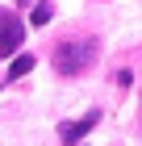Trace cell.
<instances>
[{
	"instance_id": "1",
	"label": "cell",
	"mask_w": 142,
	"mask_h": 146,
	"mask_svg": "<svg viewBox=\"0 0 142 146\" xmlns=\"http://www.w3.org/2000/svg\"><path fill=\"white\" fill-rule=\"evenodd\" d=\"M96 38H67V42L55 46V71L59 75H79V71L92 67V58H96Z\"/></svg>"
},
{
	"instance_id": "5",
	"label": "cell",
	"mask_w": 142,
	"mask_h": 146,
	"mask_svg": "<svg viewBox=\"0 0 142 146\" xmlns=\"http://www.w3.org/2000/svg\"><path fill=\"white\" fill-rule=\"evenodd\" d=\"M50 13H55L50 4H38V9H33V25H46V21H50Z\"/></svg>"
},
{
	"instance_id": "3",
	"label": "cell",
	"mask_w": 142,
	"mask_h": 146,
	"mask_svg": "<svg viewBox=\"0 0 142 146\" xmlns=\"http://www.w3.org/2000/svg\"><path fill=\"white\" fill-rule=\"evenodd\" d=\"M96 121H100V113H96V109H92V113H84L79 121H63V125H59V138H63L67 146H75L84 134H92V125H96Z\"/></svg>"
},
{
	"instance_id": "4",
	"label": "cell",
	"mask_w": 142,
	"mask_h": 146,
	"mask_svg": "<svg viewBox=\"0 0 142 146\" xmlns=\"http://www.w3.org/2000/svg\"><path fill=\"white\" fill-rule=\"evenodd\" d=\"M25 71H33V54H21V58H13V67H9V84H13V79H21Z\"/></svg>"
},
{
	"instance_id": "2",
	"label": "cell",
	"mask_w": 142,
	"mask_h": 146,
	"mask_svg": "<svg viewBox=\"0 0 142 146\" xmlns=\"http://www.w3.org/2000/svg\"><path fill=\"white\" fill-rule=\"evenodd\" d=\"M21 38H25V25L13 17V13H4L0 9V58H9L17 46H21Z\"/></svg>"
}]
</instances>
